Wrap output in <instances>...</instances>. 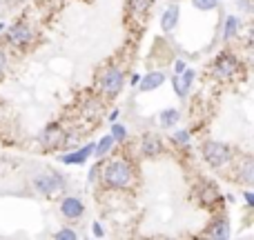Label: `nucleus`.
Masks as SVG:
<instances>
[{
	"label": "nucleus",
	"instance_id": "1",
	"mask_svg": "<svg viewBox=\"0 0 254 240\" xmlns=\"http://www.w3.org/2000/svg\"><path fill=\"white\" fill-rule=\"evenodd\" d=\"M103 180L107 187L127 189L134 180V167L127 160H110L103 167Z\"/></svg>",
	"mask_w": 254,
	"mask_h": 240
},
{
	"label": "nucleus",
	"instance_id": "2",
	"mask_svg": "<svg viewBox=\"0 0 254 240\" xmlns=\"http://www.w3.org/2000/svg\"><path fill=\"white\" fill-rule=\"evenodd\" d=\"M203 158L210 167L214 169H221L223 165H228L232 160V151H230L228 144L223 143H216V140H210V143L203 144Z\"/></svg>",
	"mask_w": 254,
	"mask_h": 240
},
{
	"label": "nucleus",
	"instance_id": "3",
	"mask_svg": "<svg viewBox=\"0 0 254 240\" xmlns=\"http://www.w3.org/2000/svg\"><path fill=\"white\" fill-rule=\"evenodd\" d=\"M239 67H241V62H239L237 56H232V53H221L214 60V69L212 71H214V78L230 80L239 71Z\"/></svg>",
	"mask_w": 254,
	"mask_h": 240
},
{
	"label": "nucleus",
	"instance_id": "4",
	"mask_svg": "<svg viewBox=\"0 0 254 240\" xmlns=\"http://www.w3.org/2000/svg\"><path fill=\"white\" fill-rule=\"evenodd\" d=\"M34 187L40 193H56L65 187V178L61 174H54V171H45L34 178Z\"/></svg>",
	"mask_w": 254,
	"mask_h": 240
},
{
	"label": "nucleus",
	"instance_id": "5",
	"mask_svg": "<svg viewBox=\"0 0 254 240\" xmlns=\"http://www.w3.org/2000/svg\"><path fill=\"white\" fill-rule=\"evenodd\" d=\"M65 131L58 122H52V125L45 127V131L40 134V144L45 149H58V147H65Z\"/></svg>",
	"mask_w": 254,
	"mask_h": 240
},
{
	"label": "nucleus",
	"instance_id": "6",
	"mask_svg": "<svg viewBox=\"0 0 254 240\" xmlns=\"http://www.w3.org/2000/svg\"><path fill=\"white\" fill-rule=\"evenodd\" d=\"M101 87L107 96H116V94L123 89V71H121L119 67H110L101 78Z\"/></svg>",
	"mask_w": 254,
	"mask_h": 240
},
{
	"label": "nucleus",
	"instance_id": "7",
	"mask_svg": "<svg viewBox=\"0 0 254 240\" xmlns=\"http://www.w3.org/2000/svg\"><path fill=\"white\" fill-rule=\"evenodd\" d=\"M7 40L13 45V47H20L22 49L31 40V29L25 25V22H16V25L7 31Z\"/></svg>",
	"mask_w": 254,
	"mask_h": 240
},
{
	"label": "nucleus",
	"instance_id": "8",
	"mask_svg": "<svg viewBox=\"0 0 254 240\" xmlns=\"http://www.w3.org/2000/svg\"><path fill=\"white\" fill-rule=\"evenodd\" d=\"M61 214L65 216L67 220H76L85 214V205L78 198H65V200L61 202Z\"/></svg>",
	"mask_w": 254,
	"mask_h": 240
},
{
	"label": "nucleus",
	"instance_id": "9",
	"mask_svg": "<svg viewBox=\"0 0 254 240\" xmlns=\"http://www.w3.org/2000/svg\"><path fill=\"white\" fill-rule=\"evenodd\" d=\"M234 171H237V180H241V183H246V185L254 183V162L250 156H243Z\"/></svg>",
	"mask_w": 254,
	"mask_h": 240
},
{
	"label": "nucleus",
	"instance_id": "10",
	"mask_svg": "<svg viewBox=\"0 0 254 240\" xmlns=\"http://www.w3.org/2000/svg\"><path fill=\"white\" fill-rule=\"evenodd\" d=\"M140 149H143V156L156 158V156H161V151H163V143L156 138V136L147 134V136H143V140H140Z\"/></svg>",
	"mask_w": 254,
	"mask_h": 240
},
{
	"label": "nucleus",
	"instance_id": "11",
	"mask_svg": "<svg viewBox=\"0 0 254 240\" xmlns=\"http://www.w3.org/2000/svg\"><path fill=\"white\" fill-rule=\"evenodd\" d=\"M89 153H94V144H85L78 151H71L67 156H63V162L65 165H80V162H85L89 158Z\"/></svg>",
	"mask_w": 254,
	"mask_h": 240
},
{
	"label": "nucleus",
	"instance_id": "12",
	"mask_svg": "<svg viewBox=\"0 0 254 240\" xmlns=\"http://www.w3.org/2000/svg\"><path fill=\"white\" fill-rule=\"evenodd\" d=\"M138 83H140V92H154V89H158L165 83V76H163L161 71H152V74H147L143 80H138Z\"/></svg>",
	"mask_w": 254,
	"mask_h": 240
},
{
	"label": "nucleus",
	"instance_id": "13",
	"mask_svg": "<svg viewBox=\"0 0 254 240\" xmlns=\"http://www.w3.org/2000/svg\"><path fill=\"white\" fill-rule=\"evenodd\" d=\"M176 22H179V7H176V4H170V7L165 9V13H163V18H161L163 31H172L176 27Z\"/></svg>",
	"mask_w": 254,
	"mask_h": 240
},
{
	"label": "nucleus",
	"instance_id": "14",
	"mask_svg": "<svg viewBox=\"0 0 254 240\" xmlns=\"http://www.w3.org/2000/svg\"><path fill=\"white\" fill-rule=\"evenodd\" d=\"M198 196H201L203 205H214V202L219 200V192H216V187L210 185V183H201V192H198Z\"/></svg>",
	"mask_w": 254,
	"mask_h": 240
},
{
	"label": "nucleus",
	"instance_id": "15",
	"mask_svg": "<svg viewBox=\"0 0 254 240\" xmlns=\"http://www.w3.org/2000/svg\"><path fill=\"white\" fill-rule=\"evenodd\" d=\"M114 143H116V140L112 138V134H110V136H105V138H101V143H98L96 147H94V153H96L98 158L107 156V153L112 151V147H114Z\"/></svg>",
	"mask_w": 254,
	"mask_h": 240
},
{
	"label": "nucleus",
	"instance_id": "16",
	"mask_svg": "<svg viewBox=\"0 0 254 240\" xmlns=\"http://www.w3.org/2000/svg\"><path fill=\"white\" fill-rule=\"evenodd\" d=\"M212 238H228L230 236V229H228V220H216L214 225H212V229L210 232Z\"/></svg>",
	"mask_w": 254,
	"mask_h": 240
},
{
	"label": "nucleus",
	"instance_id": "17",
	"mask_svg": "<svg viewBox=\"0 0 254 240\" xmlns=\"http://www.w3.org/2000/svg\"><path fill=\"white\" fill-rule=\"evenodd\" d=\"M179 118H181V116H179V111H176V109H167V111H163V114L158 116V120H161L163 127L176 125V120H179Z\"/></svg>",
	"mask_w": 254,
	"mask_h": 240
},
{
	"label": "nucleus",
	"instance_id": "18",
	"mask_svg": "<svg viewBox=\"0 0 254 240\" xmlns=\"http://www.w3.org/2000/svg\"><path fill=\"white\" fill-rule=\"evenodd\" d=\"M152 7V0H129V11L131 13H145L147 9Z\"/></svg>",
	"mask_w": 254,
	"mask_h": 240
},
{
	"label": "nucleus",
	"instance_id": "19",
	"mask_svg": "<svg viewBox=\"0 0 254 240\" xmlns=\"http://www.w3.org/2000/svg\"><path fill=\"white\" fill-rule=\"evenodd\" d=\"M239 27H241V22H239V18L237 16H230L228 20H225V38H232L234 34L239 31Z\"/></svg>",
	"mask_w": 254,
	"mask_h": 240
},
{
	"label": "nucleus",
	"instance_id": "20",
	"mask_svg": "<svg viewBox=\"0 0 254 240\" xmlns=\"http://www.w3.org/2000/svg\"><path fill=\"white\" fill-rule=\"evenodd\" d=\"M112 138L119 140V143H123V140L127 138V129L123 125H119V122H114V125H112Z\"/></svg>",
	"mask_w": 254,
	"mask_h": 240
},
{
	"label": "nucleus",
	"instance_id": "21",
	"mask_svg": "<svg viewBox=\"0 0 254 240\" xmlns=\"http://www.w3.org/2000/svg\"><path fill=\"white\" fill-rule=\"evenodd\" d=\"M192 4L201 11H210V9L216 7V0H192Z\"/></svg>",
	"mask_w": 254,
	"mask_h": 240
},
{
	"label": "nucleus",
	"instance_id": "22",
	"mask_svg": "<svg viewBox=\"0 0 254 240\" xmlns=\"http://www.w3.org/2000/svg\"><path fill=\"white\" fill-rule=\"evenodd\" d=\"M172 138H174L176 144H188L190 143V131L188 129H181V131H176Z\"/></svg>",
	"mask_w": 254,
	"mask_h": 240
},
{
	"label": "nucleus",
	"instance_id": "23",
	"mask_svg": "<svg viewBox=\"0 0 254 240\" xmlns=\"http://www.w3.org/2000/svg\"><path fill=\"white\" fill-rule=\"evenodd\" d=\"M56 238L58 240H76V238H78V234L71 232V229H61V232L56 234Z\"/></svg>",
	"mask_w": 254,
	"mask_h": 240
},
{
	"label": "nucleus",
	"instance_id": "24",
	"mask_svg": "<svg viewBox=\"0 0 254 240\" xmlns=\"http://www.w3.org/2000/svg\"><path fill=\"white\" fill-rule=\"evenodd\" d=\"M185 69H188V65H185L183 60H176L174 62V74H183Z\"/></svg>",
	"mask_w": 254,
	"mask_h": 240
},
{
	"label": "nucleus",
	"instance_id": "25",
	"mask_svg": "<svg viewBox=\"0 0 254 240\" xmlns=\"http://www.w3.org/2000/svg\"><path fill=\"white\" fill-rule=\"evenodd\" d=\"M4 67H7V58H4L2 49H0V74H2V71H4Z\"/></svg>",
	"mask_w": 254,
	"mask_h": 240
},
{
	"label": "nucleus",
	"instance_id": "26",
	"mask_svg": "<svg viewBox=\"0 0 254 240\" xmlns=\"http://www.w3.org/2000/svg\"><path fill=\"white\" fill-rule=\"evenodd\" d=\"M246 202H248L250 207H254V196H252L250 192H246Z\"/></svg>",
	"mask_w": 254,
	"mask_h": 240
},
{
	"label": "nucleus",
	"instance_id": "27",
	"mask_svg": "<svg viewBox=\"0 0 254 240\" xmlns=\"http://www.w3.org/2000/svg\"><path fill=\"white\" fill-rule=\"evenodd\" d=\"M94 234H96L98 238L103 236V229H101V225H98V223H94Z\"/></svg>",
	"mask_w": 254,
	"mask_h": 240
},
{
	"label": "nucleus",
	"instance_id": "28",
	"mask_svg": "<svg viewBox=\"0 0 254 240\" xmlns=\"http://www.w3.org/2000/svg\"><path fill=\"white\" fill-rule=\"evenodd\" d=\"M4 29V25H2V22H0V31H2Z\"/></svg>",
	"mask_w": 254,
	"mask_h": 240
}]
</instances>
